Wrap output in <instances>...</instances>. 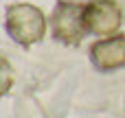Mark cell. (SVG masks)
Here are the masks:
<instances>
[{"instance_id": "cell-1", "label": "cell", "mask_w": 125, "mask_h": 118, "mask_svg": "<svg viewBox=\"0 0 125 118\" xmlns=\"http://www.w3.org/2000/svg\"><path fill=\"white\" fill-rule=\"evenodd\" d=\"M4 26L13 42L20 46H33L46 33V18L37 7L29 2H15L4 9Z\"/></svg>"}, {"instance_id": "cell-2", "label": "cell", "mask_w": 125, "mask_h": 118, "mask_svg": "<svg viewBox=\"0 0 125 118\" xmlns=\"http://www.w3.org/2000/svg\"><path fill=\"white\" fill-rule=\"evenodd\" d=\"M53 37L66 46H79L88 35L86 28V4L73 0H57L55 11L51 15Z\"/></svg>"}, {"instance_id": "cell-3", "label": "cell", "mask_w": 125, "mask_h": 118, "mask_svg": "<svg viewBox=\"0 0 125 118\" xmlns=\"http://www.w3.org/2000/svg\"><path fill=\"white\" fill-rule=\"evenodd\" d=\"M121 22H123V11L114 0L86 2V28L90 35H99V37L116 35Z\"/></svg>"}, {"instance_id": "cell-4", "label": "cell", "mask_w": 125, "mask_h": 118, "mask_svg": "<svg viewBox=\"0 0 125 118\" xmlns=\"http://www.w3.org/2000/svg\"><path fill=\"white\" fill-rule=\"evenodd\" d=\"M90 59L103 72L125 68V35L116 33V35H110V37L94 42L90 48Z\"/></svg>"}, {"instance_id": "cell-5", "label": "cell", "mask_w": 125, "mask_h": 118, "mask_svg": "<svg viewBox=\"0 0 125 118\" xmlns=\"http://www.w3.org/2000/svg\"><path fill=\"white\" fill-rule=\"evenodd\" d=\"M13 85V68L11 64L0 55V96H4Z\"/></svg>"}]
</instances>
